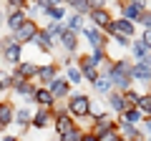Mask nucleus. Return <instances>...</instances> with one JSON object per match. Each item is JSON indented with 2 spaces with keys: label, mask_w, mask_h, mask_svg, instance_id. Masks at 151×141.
<instances>
[{
  "label": "nucleus",
  "mask_w": 151,
  "mask_h": 141,
  "mask_svg": "<svg viewBox=\"0 0 151 141\" xmlns=\"http://www.w3.org/2000/svg\"><path fill=\"white\" fill-rule=\"evenodd\" d=\"M81 136H83V131L78 129V126H76V129H70L68 134H63V136H60V141H81Z\"/></svg>",
  "instance_id": "c85d7f7f"
},
{
  "label": "nucleus",
  "mask_w": 151,
  "mask_h": 141,
  "mask_svg": "<svg viewBox=\"0 0 151 141\" xmlns=\"http://www.w3.org/2000/svg\"><path fill=\"white\" fill-rule=\"evenodd\" d=\"M48 91H50V96H53V98H65V96L70 93V83L65 81V78L58 76L55 81L48 83Z\"/></svg>",
  "instance_id": "0eeeda50"
},
{
  "label": "nucleus",
  "mask_w": 151,
  "mask_h": 141,
  "mask_svg": "<svg viewBox=\"0 0 151 141\" xmlns=\"http://www.w3.org/2000/svg\"><path fill=\"white\" fill-rule=\"evenodd\" d=\"M108 106H111V109L113 111H116V114H124V101H121V93L119 91H111V93H108Z\"/></svg>",
  "instance_id": "4be33fe9"
},
{
  "label": "nucleus",
  "mask_w": 151,
  "mask_h": 141,
  "mask_svg": "<svg viewBox=\"0 0 151 141\" xmlns=\"http://www.w3.org/2000/svg\"><path fill=\"white\" fill-rule=\"evenodd\" d=\"M136 20H139L141 25H144L146 30H149V25H151V13H149V8H146V10H141V13H139V18H136Z\"/></svg>",
  "instance_id": "7c9ffc66"
},
{
  "label": "nucleus",
  "mask_w": 151,
  "mask_h": 141,
  "mask_svg": "<svg viewBox=\"0 0 151 141\" xmlns=\"http://www.w3.org/2000/svg\"><path fill=\"white\" fill-rule=\"evenodd\" d=\"M129 40H131V38H124V35H116V43H119L121 48H124V45H131Z\"/></svg>",
  "instance_id": "72a5a7b5"
},
{
  "label": "nucleus",
  "mask_w": 151,
  "mask_h": 141,
  "mask_svg": "<svg viewBox=\"0 0 151 141\" xmlns=\"http://www.w3.org/2000/svg\"><path fill=\"white\" fill-rule=\"evenodd\" d=\"M50 121H53V114H50L48 109H40V111L30 119V126H33V129H45Z\"/></svg>",
  "instance_id": "4468645a"
},
{
  "label": "nucleus",
  "mask_w": 151,
  "mask_h": 141,
  "mask_svg": "<svg viewBox=\"0 0 151 141\" xmlns=\"http://www.w3.org/2000/svg\"><path fill=\"white\" fill-rule=\"evenodd\" d=\"M65 30V25H60V23H50V25L48 28H45V35H48V38H53V35H60V33H63Z\"/></svg>",
  "instance_id": "bb28decb"
},
{
  "label": "nucleus",
  "mask_w": 151,
  "mask_h": 141,
  "mask_svg": "<svg viewBox=\"0 0 151 141\" xmlns=\"http://www.w3.org/2000/svg\"><path fill=\"white\" fill-rule=\"evenodd\" d=\"M83 35H86L88 40H91L93 50H106L108 40H106V35H103L101 30H96V28H86V30H83Z\"/></svg>",
  "instance_id": "6e6552de"
},
{
  "label": "nucleus",
  "mask_w": 151,
  "mask_h": 141,
  "mask_svg": "<svg viewBox=\"0 0 151 141\" xmlns=\"http://www.w3.org/2000/svg\"><path fill=\"white\" fill-rule=\"evenodd\" d=\"M134 141H149V139H141V136H136V139Z\"/></svg>",
  "instance_id": "e433bc0d"
},
{
  "label": "nucleus",
  "mask_w": 151,
  "mask_h": 141,
  "mask_svg": "<svg viewBox=\"0 0 151 141\" xmlns=\"http://www.w3.org/2000/svg\"><path fill=\"white\" fill-rule=\"evenodd\" d=\"M58 38H60V45H63V50H68V53H73V50L78 48V33H73V30H68V28H65V30L58 35Z\"/></svg>",
  "instance_id": "f8f14e48"
},
{
  "label": "nucleus",
  "mask_w": 151,
  "mask_h": 141,
  "mask_svg": "<svg viewBox=\"0 0 151 141\" xmlns=\"http://www.w3.org/2000/svg\"><path fill=\"white\" fill-rule=\"evenodd\" d=\"M53 124H55V131H58V136H63V134H68L70 129H76L78 124H73V119H70L68 114H58V116H53Z\"/></svg>",
  "instance_id": "9d476101"
},
{
  "label": "nucleus",
  "mask_w": 151,
  "mask_h": 141,
  "mask_svg": "<svg viewBox=\"0 0 151 141\" xmlns=\"http://www.w3.org/2000/svg\"><path fill=\"white\" fill-rule=\"evenodd\" d=\"M83 78H88V81H96V78H98V68H91V70H86V73H83Z\"/></svg>",
  "instance_id": "2f4dec72"
},
{
  "label": "nucleus",
  "mask_w": 151,
  "mask_h": 141,
  "mask_svg": "<svg viewBox=\"0 0 151 141\" xmlns=\"http://www.w3.org/2000/svg\"><path fill=\"white\" fill-rule=\"evenodd\" d=\"M70 8H73V15H88V10H91V0H76V3H70Z\"/></svg>",
  "instance_id": "5701e85b"
},
{
  "label": "nucleus",
  "mask_w": 151,
  "mask_h": 141,
  "mask_svg": "<svg viewBox=\"0 0 151 141\" xmlns=\"http://www.w3.org/2000/svg\"><path fill=\"white\" fill-rule=\"evenodd\" d=\"M111 131H116V121L111 119V116H96V121H93V129H91V134L96 136V139H101V136H106V134H111Z\"/></svg>",
  "instance_id": "7ed1b4c3"
},
{
  "label": "nucleus",
  "mask_w": 151,
  "mask_h": 141,
  "mask_svg": "<svg viewBox=\"0 0 151 141\" xmlns=\"http://www.w3.org/2000/svg\"><path fill=\"white\" fill-rule=\"evenodd\" d=\"M65 111H68L70 119H83V116L91 114V98L86 93H73L65 103Z\"/></svg>",
  "instance_id": "f257e3e1"
},
{
  "label": "nucleus",
  "mask_w": 151,
  "mask_h": 141,
  "mask_svg": "<svg viewBox=\"0 0 151 141\" xmlns=\"http://www.w3.org/2000/svg\"><path fill=\"white\" fill-rule=\"evenodd\" d=\"M13 76L23 78V81H30V78H35V76H38V65H35V63H30V60H25V63H18V68L13 70Z\"/></svg>",
  "instance_id": "9b49d317"
},
{
  "label": "nucleus",
  "mask_w": 151,
  "mask_h": 141,
  "mask_svg": "<svg viewBox=\"0 0 151 141\" xmlns=\"http://www.w3.org/2000/svg\"><path fill=\"white\" fill-rule=\"evenodd\" d=\"M68 81H70V83H81V81H83L81 70L76 68V65H68Z\"/></svg>",
  "instance_id": "c756f323"
},
{
  "label": "nucleus",
  "mask_w": 151,
  "mask_h": 141,
  "mask_svg": "<svg viewBox=\"0 0 151 141\" xmlns=\"http://www.w3.org/2000/svg\"><path fill=\"white\" fill-rule=\"evenodd\" d=\"M93 88H96L98 93H106V96L113 91V86H111V81H108V76H106V73H101V76H98L96 81H93Z\"/></svg>",
  "instance_id": "a211bd4d"
},
{
  "label": "nucleus",
  "mask_w": 151,
  "mask_h": 141,
  "mask_svg": "<svg viewBox=\"0 0 151 141\" xmlns=\"http://www.w3.org/2000/svg\"><path fill=\"white\" fill-rule=\"evenodd\" d=\"M0 131H3V129H0Z\"/></svg>",
  "instance_id": "58836bf2"
},
{
  "label": "nucleus",
  "mask_w": 151,
  "mask_h": 141,
  "mask_svg": "<svg viewBox=\"0 0 151 141\" xmlns=\"http://www.w3.org/2000/svg\"><path fill=\"white\" fill-rule=\"evenodd\" d=\"M43 13H45L48 18H53V20H63V18H65V8H63V5H55V3L48 8V10H43Z\"/></svg>",
  "instance_id": "b1692460"
},
{
  "label": "nucleus",
  "mask_w": 151,
  "mask_h": 141,
  "mask_svg": "<svg viewBox=\"0 0 151 141\" xmlns=\"http://www.w3.org/2000/svg\"><path fill=\"white\" fill-rule=\"evenodd\" d=\"M98 141H121V139H119V134H116V131H111V134L101 136V139H98Z\"/></svg>",
  "instance_id": "473e14b6"
},
{
  "label": "nucleus",
  "mask_w": 151,
  "mask_h": 141,
  "mask_svg": "<svg viewBox=\"0 0 151 141\" xmlns=\"http://www.w3.org/2000/svg\"><path fill=\"white\" fill-rule=\"evenodd\" d=\"M88 18H91V23H96V30H101V28H106L108 23L113 20L111 18V13L106 10V8H91V10H88Z\"/></svg>",
  "instance_id": "20e7f679"
},
{
  "label": "nucleus",
  "mask_w": 151,
  "mask_h": 141,
  "mask_svg": "<svg viewBox=\"0 0 151 141\" xmlns=\"http://www.w3.org/2000/svg\"><path fill=\"white\" fill-rule=\"evenodd\" d=\"M33 98H35V103H40V109H50L55 103V98L50 96L48 88H35V91H33Z\"/></svg>",
  "instance_id": "ddd939ff"
},
{
  "label": "nucleus",
  "mask_w": 151,
  "mask_h": 141,
  "mask_svg": "<svg viewBox=\"0 0 151 141\" xmlns=\"http://www.w3.org/2000/svg\"><path fill=\"white\" fill-rule=\"evenodd\" d=\"M121 101H124V109L126 111L136 109V106H139V93H136V91H124V93H121Z\"/></svg>",
  "instance_id": "412c9836"
},
{
  "label": "nucleus",
  "mask_w": 151,
  "mask_h": 141,
  "mask_svg": "<svg viewBox=\"0 0 151 141\" xmlns=\"http://www.w3.org/2000/svg\"><path fill=\"white\" fill-rule=\"evenodd\" d=\"M149 68H151V58H146V60H139V63H131V73L129 76L131 78H136V81H144V83H149Z\"/></svg>",
  "instance_id": "39448f33"
},
{
  "label": "nucleus",
  "mask_w": 151,
  "mask_h": 141,
  "mask_svg": "<svg viewBox=\"0 0 151 141\" xmlns=\"http://www.w3.org/2000/svg\"><path fill=\"white\" fill-rule=\"evenodd\" d=\"M25 20H28L25 10H15V13H10V15H8V28H10V30L15 33V30H18V28H20Z\"/></svg>",
  "instance_id": "f3484780"
},
{
  "label": "nucleus",
  "mask_w": 151,
  "mask_h": 141,
  "mask_svg": "<svg viewBox=\"0 0 151 141\" xmlns=\"http://www.w3.org/2000/svg\"><path fill=\"white\" fill-rule=\"evenodd\" d=\"M0 23H3V15H0Z\"/></svg>",
  "instance_id": "4c0bfd02"
},
{
  "label": "nucleus",
  "mask_w": 151,
  "mask_h": 141,
  "mask_svg": "<svg viewBox=\"0 0 151 141\" xmlns=\"http://www.w3.org/2000/svg\"><path fill=\"white\" fill-rule=\"evenodd\" d=\"M81 141H98V139H96L93 134H83V136H81Z\"/></svg>",
  "instance_id": "f704fd0d"
},
{
  "label": "nucleus",
  "mask_w": 151,
  "mask_h": 141,
  "mask_svg": "<svg viewBox=\"0 0 151 141\" xmlns=\"http://www.w3.org/2000/svg\"><path fill=\"white\" fill-rule=\"evenodd\" d=\"M20 53H23V45L13 43V45H8V48L3 50V58H5L8 63H20Z\"/></svg>",
  "instance_id": "dca6fc26"
},
{
  "label": "nucleus",
  "mask_w": 151,
  "mask_h": 141,
  "mask_svg": "<svg viewBox=\"0 0 151 141\" xmlns=\"http://www.w3.org/2000/svg\"><path fill=\"white\" fill-rule=\"evenodd\" d=\"M33 43H35L40 50H53V38H48V35H45L43 30H38V33H35Z\"/></svg>",
  "instance_id": "6ab92c4d"
},
{
  "label": "nucleus",
  "mask_w": 151,
  "mask_h": 141,
  "mask_svg": "<svg viewBox=\"0 0 151 141\" xmlns=\"http://www.w3.org/2000/svg\"><path fill=\"white\" fill-rule=\"evenodd\" d=\"M146 3H126V5H121V15H124V20H129V23H134L136 18H139V13L141 10H146Z\"/></svg>",
  "instance_id": "1a4fd4ad"
},
{
  "label": "nucleus",
  "mask_w": 151,
  "mask_h": 141,
  "mask_svg": "<svg viewBox=\"0 0 151 141\" xmlns=\"http://www.w3.org/2000/svg\"><path fill=\"white\" fill-rule=\"evenodd\" d=\"M58 73H60V68H58V63H45V65H38V81L40 83H50V81H55L58 78Z\"/></svg>",
  "instance_id": "423d86ee"
},
{
  "label": "nucleus",
  "mask_w": 151,
  "mask_h": 141,
  "mask_svg": "<svg viewBox=\"0 0 151 141\" xmlns=\"http://www.w3.org/2000/svg\"><path fill=\"white\" fill-rule=\"evenodd\" d=\"M5 141H20V139H18V136H8Z\"/></svg>",
  "instance_id": "c9c22d12"
},
{
  "label": "nucleus",
  "mask_w": 151,
  "mask_h": 141,
  "mask_svg": "<svg viewBox=\"0 0 151 141\" xmlns=\"http://www.w3.org/2000/svg\"><path fill=\"white\" fill-rule=\"evenodd\" d=\"M30 111L28 109H20V111H15V114H13V121H18V126H28L30 124Z\"/></svg>",
  "instance_id": "393cba45"
},
{
  "label": "nucleus",
  "mask_w": 151,
  "mask_h": 141,
  "mask_svg": "<svg viewBox=\"0 0 151 141\" xmlns=\"http://www.w3.org/2000/svg\"><path fill=\"white\" fill-rule=\"evenodd\" d=\"M131 48H134V55H136L139 60H146V58H149V48H146L141 40H139V43H134Z\"/></svg>",
  "instance_id": "a878e982"
},
{
  "label": "nucleus",
  "mask_w": 151,
  "mask_h": 141,
  "mask_svg": "<svg viewBox=\"0 0 151 141\" xmlns=\"http://www.w3.org/2000/svg\"><path fill=\"white\" fill-rule=\"evenodd\" d=\"M13 114H15L13 103L10 101H0V129H5L8 124H13Z\"/></svg>",
  "instance_id": "2eb2a0df"
},
{
  "label": "nucleus",
  "mask_w": 151,
  "mask_h": 141,
  "mask_svg": "<svg viewBox=\"0 0 151 141\" xmlns=\"http://www.w3.org/2000/svg\"><path fill=\"white\" fill-rule=\"evenodd\" d=\"M38 30H40V28H38V23L33 20V18H28V20H25V23H23V25L15 30L13 40H15L18 45H23V43H30V40L35 38V33H38Z\"/></svg>",
  "instance_id": "f03ea898"
},
{
  "label": "nucleus",
  "mask_w": 151,
  "mask_h": 141,
  "mask_svg": "<svg viewBox=\"0 0 151 141\" xmlns=\"http://www.w3.org/2000/svg\"><path fill=\"white\" fill-rule=\"evenodd\" d=\"M141 119H144V114H141L139 109H129V111L121 114V121H124V124H131V126H136Z\"/></svg>",
  "instance_id": "aec40b11"
},
{
  "label": "nucleus",
  "mask_w": 151,
  "mask_h": 141,
  "mask_svg": "<svg viewBox=\"0 0 151 141\" xmlns=\"http://www.w3.org/2000/svg\"><path fill=\"white\" fill-rule=\"evenodd\" d=\"M81 28H83V18H81V15H70V18H68V30L78 33Z\"/></svg>",
  "instance_id": "cd10ccee"
}]
</instances>
